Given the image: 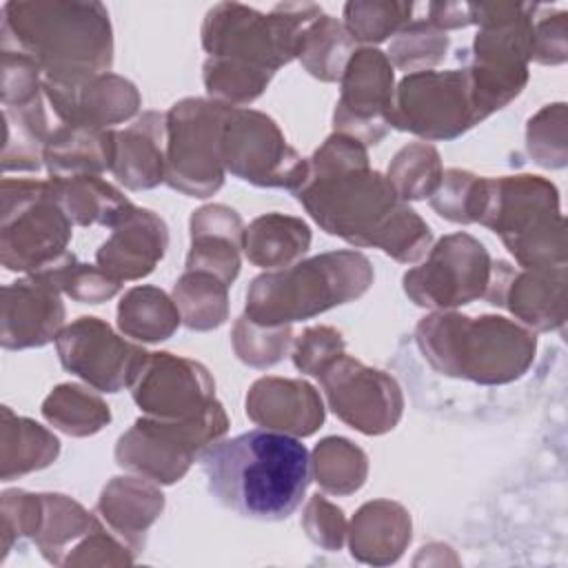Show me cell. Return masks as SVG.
<instances>
[{
    "mask_svg": "<svg viewBox=\"0 0 568 568\" xmlns=\"http://www.w3.org/2000/svg\"><path fill=\"white\" fill-rule=\"evenodd\" d=\"M51 186L62 211L78 224H109L118 226L133 209L113 186L91 175L51 178Z\"/></svg>",
    "mask_w": 568,
    "mask_h": 568,
    "instance_id": "10",
    "label": "cell"
},
{
    "mask_svg": "<svg viewBox=\"0 0 568 568\" xmlns=\"http://www.w3.org/2000/svg\"><path fill=\"white\" fill-rule=\"evenodd\" d=\"M437 171H439L437 153L430 146H408L395 158V164H393V178L397 180V184L404 182L408 175H417L415 197H424L433 191Z\"/></svg>",
    "mask_w": 568,
    "mask_h": 568,
    "instance_id": "16",
    "label": "cell"
},
{
    "mask_svg": "<svg viewBox=\"0 0 568 568\" xmlns=\"http://www.w3.org/2000/svg\"><path fill=\"white\" fill-rule=\"evenodd\" d=\"M209 493L246 519L282 521L297 510L311 484L306 446L275 430H248L213 442L197 455Z\"/></svg>",
    "mask_w": 568,
    "mask_h": 568,
    "instance_id": "2",
    "label": "cell"
},
{
    "mask_svg": "<svg viewBox=\"0 0 568 568\" xmlns=\"http://www.w3.org/2000/svg\"><path fill=\"white\" fill-rule=\"evenodd\" d=\"M162 118L146 113L124 133L111 135V169L120 182L131 189H149L162 182V155L158 138Z\"/></svg>",
    "mask_w": 568,
    "mask_h": 568,
    "instance_id": "9",
    "label": "cell"
},
{
    "mask_svg": "<svg viewBox=\"0 0 568 568\" xmlns=\"http://www.w3.org/2000/svg\"><path fill=\"white\" fill-rule=\"evenodd\" d=\"M366 169V153L337 162V135L313 158L306 180L295 189L300 202L331 235L353 244H375L388 255L417 260L428 242V226L413 209L397 202L395 189L384 175Z\"/></svg>",
    "mask_w": 568,
    "mask_h": 568,
    "instance_id": "1",
    "label": "cell"
},
{
    "mask_svg": "<svg viewBox=\"0 0 568 568\" xmlns=\"http://www.w3.org/2000/svg\"><path fill=\"white\" fill-rule=\"evenodd\" d=\"M351 49L353 36L335 18L322 13L304 29L297 55L313 75L322 80H337L353 58Z\"/></svg>",
    "mask_w": 568,
    "mask_h": 568,
    "instance_id": "11",
    "label": "cell"
},
{
    "mask_svg": "<svg viewBox=\"0 0 568 568\" xmlns=\"http://www.w3.org/2000/svg\"><path fill=\"white\" fill-rule=\"evenodd\" d=\"M428 22H433L437 29H455L473 22L470 4L466 2H433L428 4Z\"/></svg>",
    "mask_w": 568,
    "mask_h": 568,
    "instance_id": "18",
    "label": "cell"
},
{
    "mask_svg": "<svg viewBox=\"0 0 568 568\" xmlns=\"http://www.w3.org/2000/svg\"><path fill=\"white\" fill-rule=\"evenodd\" d=\"M120 326L138 339H166L178 326V313L158 288H133L120 304Z\"/></svg>",
    "mask_w": 568,
    "mask_h": 568,
    "instance_id": "13",
    "label": "cell"
},
{
    "mask_svg": "<svg viewBox=\"0 0 568 568\" xmlns=\"http://www.w3.org/2000/svg\"><path fill=\"white\" fill-rule=\"evenodd\" d=\"M532 55L539 62L566 60V11L546 16V20L532 24Z\"/></svg>",
    "mask_w": 568,
    "mask_h": 568,
    "instance_id": "17",
    "label": "cell"
},
{
    "mask_svg": "<svg viewBox=\"0 0 568 568\" xmlns=\"http://www.w3.org/2000/svg\"><path fill=\"white\" fill-rule=\"evenodd\" d=\"M311 242L308 226L293 217L266 215L246 229V255L262 266H280L306 251Z\"/></svg>",
    "mask_w": 568,
    "mask_h": 568,
    "instance_id": "12",
    "label": "cell"
},
{
    "mask_svg": "<svg viewBox=\"0 0 568 568\" xmlns=\"http://www.w3.org/2000/svg\"><path fill=\"white\" fill-rule=\"evenodd\" d=\"M448 47L446 31L437 29L433 22H413L399 29L395 42L390 44V58L402 69H415L424 64H435L444 58Z\"/></svg>",
    "mask_w": 568,
    "mask_h": 568,
    "instance_id": "15",
    "label": "cell"
},
{
    "mask_svg": "<svg viewBox=\"0 0 568 568\" xmlns=\"http://www.w3.org/2000/svg\"><path fill=\"white\" fill-rule=\"evenodd\" d=\"M390 87L393 69L377 49L357 51L344 69V93L335 111V126L355 129L366 133L368 144L384 135V120L390 118Z\"/></svg>",
    "mask_w": 568,
    "mask_h": 568,
    "instance_id": "6",
    "label": "cell"
},
{
    "mask_svg": "<svg viewBox=\"0 0 568 568\" xmlns=\"http://www.w3.org/2000/svg\"><path fill=\"white\" fill-rule=\"evenodd\" d=\"M2 49L29 55L51 80L80 82L111 64L109 13L100 2H7Z\"/></svg>",
    "mask_w": 568,
    "mask_h": 568,
    "instance_id": "3",
    "label": "cell"
},
{
    "mask_svg": "<svg viewBox=\"0 0 568 568\" xmlns=\"http://www.w3.org/2000/svg\"><path fill=\"white\" fill-rule=\"evenodd\" d=\"M166 226L146 209H131L118 224L115 233L100 246L98 262L115 280L140 277L153 271V264L164 255Z\"/></svg>",
    "mask_w": 568,
    "mask_h": 568,
    "instance_id": "8",
    "label": "cell"
},
{
    "mask_svg": "<svg viewBox=\"0 0 568 568\" xmlns=\"http://www.w3.org/2000/svg\"><path fill=\"white\" fill-rule=\"evenodd\" d=\"M371 282L368 260L359 253H326L291 271L262 275L248 291L253 322H295L353 300Z\"/></svg>",
    "mask_w": 568,
    "mask_h": 568,
    "instance_id": "4",
    "label": "cell"
},
{
    "mask_svg": "<svg viewBox=\"0 0 568 568\" xmlns=\"http://www.w3.org/2000/svg\"><path fill=\"white\" fill-rule=\"evenodd\" d=\"M55 291L40 275L4 286V348L42 346L53 337L64 315Z\"/></svg>",
    "mask_w": 568,
    "mask_h": 568,
    "instance_id": "7",
    "label": "cell"
},
{
    "mask_svg": "<svg viewBox=\"0 0 568 568\" xmlns=\"http://www.w3.org/2000/svg\"><path fill=\"white\" fill-rule=\"evenodd\" d=\"M11 182V180H9ZM4 189V224H2V262L7 268L44 271L60 262L69 240L67 213L55 200L51 184L11 182Z\"/></svg>",
    "mask_w": 568,
    "mask_h": 568,
    "instance_id": "5",
    "label": "cell"
},
{
    "mask_svg": "<svg viewBox=\"0 0 568 568\" xmlns=\"http://www.w3.org/2000/svg\"><path fill=\"white\" fill-rule=\"evenodd\" d=\"M413 11V2H348L344 4L346 31L353 40L382 42L395 33Z\"/></svg>",
    "mask_w": 568,
    "mask_h": 568,
    "instance_id": "14",
    "label": "cell"
}]
</instances>
